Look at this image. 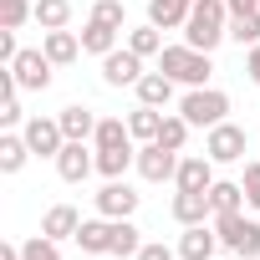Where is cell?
Here are the masks:
<instances>
[{
    "label": "cell",
    "instance_id": "cell-1",
    "mask_svg": "<svg viewBox=\"0 0 260 260\" xmlns=\"http://www.w3.org/2000/svg\"><path fill=\"white\" fill-rule=\"evenodd\" d=\"M224 36H230V6H224V0H194V11L184 21V46L214 56V46Z\"/></svg>",
    "mask_w": 260,
    "mask_h": 260
},
{
    "label": "cell",
    "instance_id": "cell-2",
    "mask_svg": "<svg viewBox=\"0 0 260 260\" xmlns=\"http://www.w3.org/2000/svg\"><path fill=\"white\" fill-rule=\"evenodd\" d=\"M158 72H169L179 87H209L214 61H209V51H194V46H164L158 51Z\"/></svg>",
    "mask_w": 260,
    "mask_h": 260
},
{
    "label": "cell",
    "instance_id": "cell-3",
    "mask_svg": "<svg viewBox=\"0 0 260 260\" xmlns=\"http://www.w3.org/2000/svg\"><path fill=\"white\" fill-rule=\"evenodd\" d=\"M214 235H219V245H224L230 255H240V260H260V219H250L245 209H235V214H214Z\"/></svg>",
    "mask_w": 260,
    "mask_h": 260
},
{
    "label": "cell",
    "instance_id": "cell-4",
    "mask_svg": "<svg viewBox=\"0 0 260 260\" xmlns=\"http://www.w3.org/2000/svg\"><path fill=\"white\" fill-rule=\"evenodd\" d=\"M179 112L189 117V127H219L224 122V112H230V97L219 92V87H189L184 92V102H179Z\"/></svg>",
    "mask_w": 260,
    "mask_h": 260
},
{
    "label": "cell",
    "instance_id": "cell-5",
    "mask_svg": "<svg viewBox=\"0 0 260 260\" xmlns=\"http://www.w3.org/2000/svg\"><path fill=\"white\" fill-rule=\"evenodd\" d=\"M92 204H97L102 219H133L138 204H143V194H133V184H122V179H107V184L92 194Z\"/></svg>",
    "mask_w": 260,
    "mask_h": 260
},
{
    "label": "cell",
    "instance_id": "cell-6",
    "mask_svg": "<svg viewBox=\"0 0 260 260\" xmlns=\"http://www.w3.org/2000/svg\"><path fill=\"white\" fill-rule=\"evenodd\" d=\"M245 143H250V138H245V127L224 117L219 127H209V138H204V153H209L214 164H240V158H245Z\"/></svg>",
    "mask_w": 260,
    "mask_h": 260
},
{
    "label": "cell",
    "instance_id": "cell-7",
    "mask_svg": "<svg viewBox=\"0 0 260 260\" xmlns=\"http://www.w3.org/2000/svg\"><path fill=\"white\" fill-rule=\"evenodd\" d=\"M51 56L41 51V46H31V51H21L16 61H11V72H16V82H21V92H46L51 87Z\"/></svg>",
    "mask_w": 260,
    "mask_h": 260
},
{
    "label": "cell",
    "instance_id": "cell-8",
    "mask_svg": "<svg viewBox=\"0 0 260 260\" xmlns=\"http://www.w3.org/2000/svg\"><path fill=\"white\" fill-rule=\"evenodd\" d=\"M174 174H179V153L174 148H164V143H143L138 148V179L143 184H174Z\"/></svg>",
    "mask_w": 260,
    "mask_h": 260
},
{
    "label": "cell",
    "instance_id": "cell-9",
    "mask_svg": "<svg viewBox=\"0 0 260 260\" xmlns=\"http://www.w3.org/2000/svg\"><path fill=\"white\" fill-rule=\"evenodd\" d=\"M21 133H26V143H31L36 158H56V153L67 148V133H61V122H56V117H26V122H21Z\"/></svg>",
    "mask_w": 260,
    "mask_h": 260
},
{
    "label": "cell",
    "instance_id": "cell-10",
    "mask_svg": "<svg viewBox=\"0 0 260 260\" xmlns=\"http://www.w3.org/2000/svg\"><path fill=\"white\" fill-rule=\"evenodd\" d=\"M102 82H107V87H138V82H143V56L127 51V46L107 51V56H102Z\"/></svg>",
    "mask_w": 260,
    "mask_h": 260
},
{
    "label": "cell",
    "instance_id": "cell-11",
    "mask_svg": "<svg viewBox=\"0 0 260 260\" xmlns=\"http://www.w3.org/2000/svg\"><path fill=\"white\" fill-rule=\"evenodd\" d=\"M51 164H56L61 184H87V174L97 169V148H87V143H67Z\"/></svg>",
    "mask_w": 260,
    "mask_h": 260
},
{
    "label": "cell",
    "instance_id": "cell-12",
    "mask_svg": "<svg viewBox=\"0 0 260 260\" xmlns=\"http://www.w3.org/2000/svg\"><path fill=\"white\" fill-rule=\"evenodd\" d=\"M169 214H174L179 224H209V219H214L209 189H179V194H174V204H169Z\"/></svg>",
    "mask_w": 260,
    "mask_h": 260
},
{
    "label": "cell",
    "instance_id": "cell-13",
    "mask_svg": "<svg viewBox=\"0 0 260 260\" xmlns=\"http://www.w3.org/2000/svg\"><path fill=\"white\" fill-rule=\"evenodd\" d=\"M214 250H219L214 224H184V235H179V260H214Z\"/></svg>",
    "mask_w": 260,
    "mask_h": 260
},
{
    "label": "cell",
    "instance_id": "cell-14",
    "mask_svg": "<svg viewBox=\"0 0 260 260\" xmlns=\"http://www.w3.org/2000/svg\"><path fill=\"white\" fill-rule=\"evenodd\" d=\"M209 184H214V158L209 153H184L179 174H174V189H209Z\"/></svg>",
    "mask_w": 260,
    "mask_h": 260
},
{
    "label": "cell",
    "instance_id": "cell-15",
    "mask_svg": "<svg viewBox=\"0 0 260 260\" xmlns=\"http://www.w3.org/2000/svg\"><path fill=\"white\" fill-rule=\"evenodd\" d=\"M56 122H61V133H67V143H87V138L97 133V112H92V107H82V102L61 107V112H56Z\"/></svg>",
    "mask_w": 260,
    "mask_h": 260
},
{
    "label": "cell",
    "instance_id": "cell-16",
    "mask_svg": "<svg viewBox=\"0 0 260 260\" xmlns=\"http://www.w3.org/2000/svg\"><path fill=\"white\" fill-rule=\"evenodd\" d=\"M77 230H82V214H77L72 204H51L46 219H41V235L56 240V245H61V240H77Z\"/></svg>",
    "mask_w": 260,
    "mask_h": 260
},
{
    "label": "cell",
    "instance_id": "cell-17",
    "mask_svg": "<svg viewBox=\"0 0 260 260\" xmlns=\"http://www.w3.org/2000/svg\"><path fill=\"white\" fill-rule=\"evenodd\" d=\"M77 245H82V255H112V219H82V230H77Z\"/></svg>",
    "mask_w": 260,
    "mask_h": 260
},
{
    "label": "cell",
    "instance_id": "cell-18",
    "mask_svg": "<svg viewBox=\"0 0 260 260\" xmlns=\"http://www.w3.org/2000/svg\"><path fill=\"white\" fill-rule=\"evenodd\" d=\"M189 11H194V0H148V21L158 31H184Z\"/></svg>",
    "mask_w": 260,
    "mask_h": 260
},
{
    "label": "cell",
    "instance_id": "cell-19",
    "mask_svg": "<svg viewBox=\"0 0 260 260\" xmlns=\"http://www.w3.org/2000/svg\"><path fill=\"white\" fill-rule=\"evenodd\" d=\"M41 51H46L56 67H72V61L82 56V36H77V31H46V36H41Z\"/></svg>",
    "mask_w": 260,
    "mask_h": 260
},
{
    "label": "cell",
    "instance_id": "cell-20",
    "mask_svg": "<svg viewBox=\"0 0 260 260\" xmlns=\"http://www.w3.org/2000/svg\"><path fill=\"white\" fill-rule=\"evenodd\" d=\"M174 87H179V82H174L169 72H143V82H138L133 92H138V102H148V107H169V102H174Z\"/></svg>",
    "mask_w": 260,
    "mask_h": 260
},
{
    "label": "cell",
    "instance_id": "cell-21",
    "mask_svg": "<svg viewBox=\"0 0 260 260\" xmlns=\"http://www.w3.org/2000/svg\"><path fill=\"white\" fill-rule=\"evenodd\" d=\"M117 26H107V21H92L87 16V26H82V51H92V56H107V51H117Z\"/></svg>",
    "mask_w": 260,
    "mask_h": 260
},
{
    "label": "cell",
    "instance_id": "cell-22",
    "mask_svg": "<svg viewBox=\"0 0 260 260\" xmlns=\"http://www.w3.org/2000/svg\"><path fill=\"white\" fill-rule=\"evenodd\" d=\"M26 158H36L31 143H26V133H0V174H21Z\"/></svg>",
    "mask_w": 260,
    "mask_h": 260
},
{
    "label": "cell",
    "instance_id": "cell-23",
    "mask_svg": "<svg viewBox=\"0 0 260 260\" xmlns=\"http://www.w3.org/2000/svg\"><path fill=\"white\" fill-rule=\"evenodd\" d=\"M158 127H164V112H158V107H148V102H138L133 112H127V133L143 138V143H153V138H158Z\"/></svg>",
    "mask_w": 260,
    "mask_h": 260
},
{
    "label": "cell",
    "instance_id": "cell-24",
    "mask_svg": "<svg viewBox=\"0 0 260 260\" xmlns=\"http://www.w3.org/2000/svg\"><path fill=\"white\" fill-rule=\"evenodd\" d=\"M209 204H214V214H235V209H245V184H235V179H214V184H209Z\"/></svg>",
    "mask_w": 260,
    "mask_h": 260
},
{
    "label": "cell",
    "instance_id": "cell-25",
    "mask_svg": "<svg viewBox=\"0 0 260 260\" xmlns=\"http://www.w3.org/2000/svg\"><path fill=\"white\" fill-rule=\"evenodd\" d=\"M92 148H133V133H127V122H122V117H97Z\"/></svg>",
    "mask_w": 260,
    "mask_h": 260
},
{
    "label": "cell",
    "instance_id": "cell-26",
    "mask_svg": "<svg viewBox=\"0 0 260 260\" xmlns=\"http://www.w3.org/2000/svg\"><path fill=\"white\" fill-rule=\"evenodd\" d=\"M138 250H143V230L133 219H112V255L117 260H133Z\"/></svg>",
    "mask_w": 260,
    "mask_h": 260
},
{
    "label": "cell",
    "instance_id": "cell-27",
    "mask_svg": "<svg viewBox=\"0 0 260 260\" xmlns=\"http://www.w3.org/2000/svg\"><path fill=\"white\" fill-rule=\"evenodd\" d=\"M127 169H138V153L133 148H97V174L102 179H122Z\"/></svg>",
    "mask_w": 260,
    "mask_h": 260
},
{
    "label": "cell",
    "instance_id": "cell-28",
    "mask_svg": "<svg viewBox=\"0 0 260 260\" xmlns=\"http://www.w3.org/2000/svg\"><path fill=\"white\" fill-rule=\"evenodd\" d=\"M72 21V0H36V26L41 31H67Z\"/></svg>",
    "mask_w": 260,
    "mask_h": 260
},
{
    "label": "cell",
    "instance_id": "cell-29",
    "mask_svg": "<svg viewBox=\"0 0 260 260\" xmlns=\"http://www.w3.org/2000/svg\"><path fill=\"white\" fill-rule=\"evenodd\" d=\"M153 143L184 153V143H189V117H184V112H164V127H158V138H153Z\"/></svg>",
    "mask_w": 260,
    "mask_h": 260
},
{
    "label": "cell",
    "instance_id": "cell-30",
    "mask_svg": "<svg viewBox=\"0 0 260 260\" xmlns=\"http://www.w3.org/2000/svg\"><path fill=\"white\" fill-rule=\"evenodd\" d=\"M127 51H138L143 61L158 56V51H164V31H158L153 21H148V26H133V31H127Z\"/></svg>",
    "mask_w": 260,
    "mask_h": 260
},
{
    "label": "cell",
    "instance_id": "cell-31",
    "mask_svg": "<svg viewBox=\"0 0 260 260\" xmlns=\"http://www.w3.org/2000/svg\"><path fill=\"white\" fill-rule=\"evenodd\" d=\"M26 21H36V6H31V0H0V26L21 31Z\"/></svg>",
    "mask_w": 260,
    "mask_h": 260
},
{
    "label": "cell",
    "instance_id": "cell-32",
    "mask_svg": "<svg viewBox=\"0 0 260 260\" xmlns=\"http://www.w3.org/2000/svg\"><path fill=\"white\" fill-rule=\"evenodd\" d=\"M230 41L260 46V11H255V16H230Z\"/></svg>",
    "mask_w": 260,
    "mask_h": 260
},
{
    "label": "cell",
    "instance_id": "cell-33",
    "mask_svg": "<svg viewBox=\"0 0 260 260\" xmlns=\"http://www.w3.org/2000/svg\"><path fill=\"white\" fill-rule=\"evenodd\" d=\"M21 260H61V250H56V240H46V235H31V240L21 245Z\"/></svg>",
    "mask_w": 260,
    "mask_h": 260
},
{
    "label": "cell",
    "instance_id": "cell-34",
    "mask_svg": "<svg viewBox=\"0 0 260 260\" xmlns=\"http://www.w3.org/2000/svg\"><path fill=\"white\" fill-rule=\"evenodd\" d=\"M92 21H107V26L127 31V11H122V0H97V6H92Z\"/></svg>",
    "mask_w": 260,
    "mask_h": 260
},
{
    "label": "cell",
    "instance_id": "cell-35",
    "mask_svg": "<svg viewBox=\"0 0 260 260\" xmlns=\"http://www.w3.org/2000/svg\"><path fill=\"white\" fill-rule=\"evenodd\" d=\"M133 260H179V245H164V240H143V250Z\"/></svg>",
    "mask_w": 260,
    "mask_h": 260
},
{
    "label": "cell",
    "instance_id": "cell-36",
    "mask_svg": "<svg viewBox=\"0 0 260 260\" xmlns=\"http://www.w3.org/2000/svg\"><path fill=\"white\" fill-rule=\"evenodd\" d=\"M240 184H245V204H250V209H260V158H255V164H245V179H240Z\"/></svg>",
    "mask_w": 260,
    "mask_h": 260
},
{
    "label": "cell",
    "instance_id": "cell-37",
    "mask_svg": "<svg viewBox=\"0 0 260 260\" xmlns=\"http://www.w3.org/2000/svg\"><path fill=\"white\" fill-rule=\"evenodd\" d=\"M224 6H230V16H255L260 0H224Z\"/></svg>",
    "mask_w": 260,
    "mask_h": 260
},
{
    "label": "cell",
    "instance_id": "cell-38",
    "mask_svg": "<svg viewBox=\"0 0 260 260\" xmlns=\"http://www.w3.org/2000/svg\"><path fill=\"white\" fill-rule=\"evenodd\" d=\"M245 72H250V82L260 87V46H250V56H245Z\"/></svg>",
    "mask_w": 260,
    "mask_h": 260
},
{
    "label": "cell",
    "instance_id": "cell-39",
    "mask_svg": "<svg viewBox=\"0 0 260 260\" xmlns=\"http://www.w3.org/2000/svg\"><path fill=\"white\" fill-rule=\"evenodd\" d=\"M0 260H21V245H0Z\"/></svg>",
    "mask_w": 260,
    "mask_h": 260
}]
</instances>
